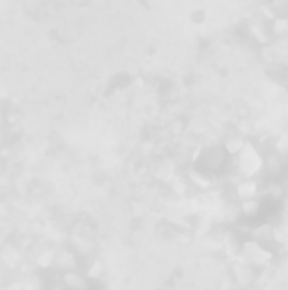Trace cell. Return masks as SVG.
Returning a JSON list of instances; mask_svg holds the SVG:
<instances>
[{
	"label": "cell",
	"mask_w": 288,
	"mask_h": 290,
	"mask_svg": "<svg viewBox=\"0 0 288 290\" xmlns=\"http://www.w3.org/2000/svg\"><path fill=\"white\" fill-rule=\"evenodd\" d=\"M48 290H65V288H63V287H61V285H60V283H53V285H51V287H50V288H48Z\"/></svg>",
	"instance_id": "277c9868"
},
{
	"label": "cell",
	"mask_w": 288,
	"mask_h": 290,
	"mask_svg": "<svg viewBox=\"0 0 288 290\" xmlns=\"http://www.w3.org/2000/svg\"><path fill=\"white\" fill-rule=\"evenodd\" d=\"M237 170L242 173L244 177H253L255 173L260 172V168L263 167V159L258 154L255 148H251L250 144H244L242 149L237 154Z\"/></svg>",
	"instance_id": "6da1fadb"
},
{
	"label": "cell",
	"mask_w": 288,
	"mask_h": 290,
	"mask_svg": "<svg viewBox=\"0 0 288 290\" xmlns=\"http://www.w3.org/2000/svg\"><path fill=\"white\" fill-rule=\"evenodd\" d=\"M89 283L90 280L80 270H73V272L60 275V285L65 290H87L89 288Z\"/></svg>",
	"instance_id": "7a4b0ae2"
},
{
	"label": "cell",
	"mask_w": 288,
	"mask_h": 290,
	"mask_svg": "<svg viewBox=\"0 0 288 290\" xmlns=\"http://www.w3.org/2000/svg\"><path fill=\"white\" fill-rule=\"evenodd\" d=\"M104 275V265H102L100 260H92V262L87 265L85 268V277L89 280H97Z\"/></svg>",
	"instance_id": "3957f363"
}]
</instances>
